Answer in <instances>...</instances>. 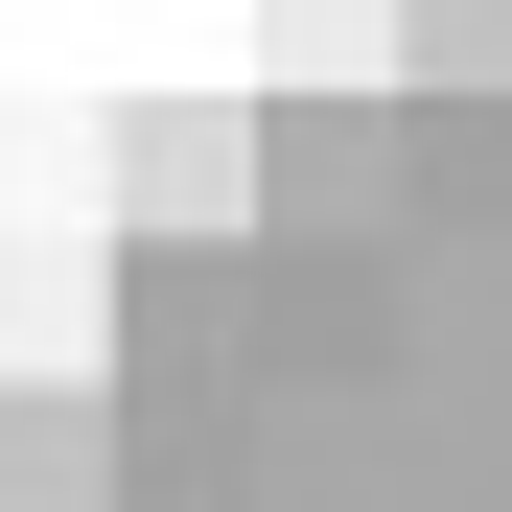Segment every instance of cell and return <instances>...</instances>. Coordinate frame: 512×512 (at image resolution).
<instances>
[{
  "label": "cell",
  "instance_id": "obj_1",
  "mask_svg": "<svg viewBox=\"0 0 512 512\" xmlns=\"http://www.w3.org/2000/svg\"><path fill=\"white\" fill-rule=\"evenodd\" d=\"M396 94H512V0H396Z\"/></svg>",
  "mask_w": 512,
  "mask_h": 512
}]
</instances>
